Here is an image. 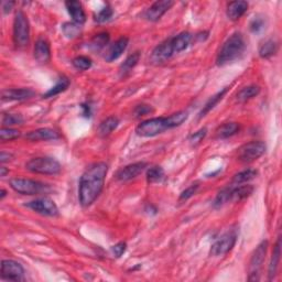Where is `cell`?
I'll list each match as a JSON object with an SVG mask.
<instances>
[{
    "instance_id": "4dcf8cb0",
    "label": "cell",
    "mask_w": 282,
    "mask_h": 282,
    "mask_svg": "<svg viewBox=\"0 0 282 282\" xmlns=\"http://www.w3.org/2000/svg\"><path fill=\"white\" fill-rule=\"evenodd\" d=\"M109 42V34L107 32H101L94 36L88 47L92 51H101Z\"/></svg>"
},
{
    "instance_id": "7a4b0ae2",
    "label": "cell",
    "mask_w": 282,
    "mask_h": 282,
    "mask_svg": "<svg viewBox=\"0 0 282 282\" xmlns=\"http://www.w3.org/2000/svg\"><path fill=\"white\" fill-rule=\"evenodd\" d=\"M186 119H188L186 112H177L169 117L151 118V119L144 120L139 124L136 128V134L139 137L144 138L156 137V136L165 133L166 130L181 126Z\"/></svg>"
},
{
    "instance_id": "484cf974",
    "label": "cell",
    "mask_w": 282,
    "mask_h": 282,
    "mask_svg": "<svg viewBox=\"0 0 282 282\" xmlns=\"http://www.w3.org/2000/svg\"><path fill=\"white\" fill-rule=\"evenodd\" d=\"M118 125H119V119L117 117L112 116L106 118L105 120L101 122V125L98 127V135L102 137H107L111 135L113 130H115Z\"/></svg>"
},
{
    "instance_id": "7dc6e473",
    "label": "cell",
    "mask_w": 282,
    "mask_h": 282,
    "mask_svg": "<svg viewBox=\"0 0 282 282\" xmlns=\"http://www.w3.org/2000/svg\"><path fill=\"white\" fill-rule=\"evenodd\" d=\"M6 193H7L6 191H4V190H1V197H0V198L3 199V198H4V197H6Z\"/></svg>"
},
{
    "instance_id": "52a82bcc",
    "label": "cell",
    "mask_w": 282,
    "mask_h": 282,
    "mask_svg": "<svg viewBox=\"0 0 282 282\" xmlns=\"http://www.w3.org/2000/svg\"><path fill=\"white\" fill-rule=\"evenodd\" d=\"M10 186L15 192L22 195H36L47 191L48 186L39 181L24 179V177H15L10 180Z\"/></svg>"
},
{
    "instance_id": "836d02e7",
    "label": "cell",
    "mask_w": 282,
    "mask_h": 282,
    "mask_svg": "<svg viewBox=\"0 0 282 282\" xmlns=\"http://www.w3.org/2000/svg\"><path fill=\"white\" fill-rule=\"evenodd\" d=\"M20 135L21 134L19 130L10 128V127H2L1 130H0V139H1L3 142L19 138Z\"/></svg>"
},
{
    "instance_id": "83f0119b",
    "label": "cell",
    "mask_w": 282,
    "mask_h": 282,
    "mask_svg": "<svg viewBox=\"0 0 282 282\" xmlns=\"http://www.w3.org/2000/svg\"><path fill=\"white\" fill-rule=\"evenodd\" d=\"M227 90H228V87H225L224 89H222L221 92H218L217 94H215L214 96H212L210 99H208L207 103L204 105L201 113H199V118H203L204 116H206L207 113H210L218 103H220V101H222L223 97H224V95L227 93Z\"/></svg>"
},
{
    "instance_id": "d590c367",
    "label": "cell",
    "mask_w": 282,
    "mask_h": 282,
    "mask_svg": "<svg viewBox=\"0 0 282 282\" xmlns=\"http://www.w3.org/2000/svg\"><path fill=\"white\" fill-rule=\"evenodd\" d=\"M72 63H73V66L79 71H86V70L90 69V66H92V61H90V58H88L87 56H76Z\"/></svg>"
},
{
    "instance_id": "7402d4cb",
    "label": "cell",
    "mask_w": 282,
    "mask_h": 282,
    "mask_svg": "<svg viewBox=\"0 0 282 282\" xmlns=\"http://www.w3.org/2000/svg\"><path fill=\"white\" fill-rule=\"evenodd\" d=\"M171 40L176 54L184 51L185 49H188V47L191 44V41H192V34L184 31V32H181L177 35L173 36V38H171Z\"/></svg>"
},
{
    "instance_id": "d4e9b609",
    "label": "cell",
    "mask_w": 282,
    "mask_h": 282,
    "mask_svg": "<svg viewBox=\"0 0 282 282\" xmlns=\"http://www.w3.org/2000/svg\"><path fill=\"white\" fill-rule=\"evenodd\" d=\"M239 124L237 122H226V124L218 127L216 130V137L218 139H227L229 137H233L239 131Z\"/></svg>"
},
{
    "instance_id": "f35d334b",
    "label": "cell",
    "mask_w": 282,
    "mask_h": 282,
    "mask_svg": "<svg viewBox=\"0 0 282 282\" xmlns=\"http://www.w3.org/2000/svg\"><path fill=\"white\" fill-rule=\"evenodd\" d=\"M207 134V129L206 128H202L199 129L197 133H194L193 135L190 136V142L192 143L193 145H197L198 143H201V141H203V139L205 138V136Z\"/></svg>"
},
{
    "instance_id": "5bb4252c",
    "label": "cell",
    "mask_w": 282,
    "mask_h": 282,
    "mask_svg": "<svg viewBox=\"0 0 282 282\" xmlns=\"http://www.w3.org/2000/svg\"><path fill=\"white\" fill-rule=\"evenodd\" d=\"M145 168H147V163L145 162L131 163V165L121 168V169L117 172L116 177H117V180L122 181V182L130 181L142 173Z\"/></svg>"
},
{
    "instance_id": "9a60e30c",
    "label": "cell",
    "mask_w": 282,
    "mask_h": 282,
    "mask_svg": "<svg viewBox=\"0 0 282 282\" xmlns=\"http://www.w3.org/2000/svg\"><path fill=\"white\" fill-rule=\"evenodd\" d=\"M174 2L171 0H162V1H156L152 6H150L149 9H147L144 16L147 18V20L156 22L159 19H161V17L169 10V9L173 6Z\"/></svg>"
},
{
    "instance_id": "b9f144b4",
    "label": "cell",
    "mask_w": 282,
    "mask_h": 282,
    "mask_svg": "<svg viewBox=\"0 0 282 282\" xmlns=\"http://www.w3.org/2000/svg\"><path fill=\"white\" fill-rule=\"evenodd\" d=\"M126 249H127V244L124 242H120L116 245H113V246L112 247V252L113 254V256L119 258L125 254Z\"/></svg>"
},
{
    "instance_id": "ac0fdd59",
    "label": "cell",
    "mask_w": 282,
    "mask_h": 282,
    "mask_svg": "<svg viewBox=\"0 0 282 282\" xmlns=\"http://www.w3.org/2000/svg\"><path fill=\"white\" fill-rule=\"evenodd\" d=\"M128 43H129V39L126 38V36H121L120 39L115 41V42L109 47L108 51L106 52L105 60L111 63L113 61L117 60L118 57H120L121 54L125 52V50L127 49V47H128Z\"/></svg>"
},
{
    "instance_id": "8992f818",
    "label": "cell",
    "mask_w": 282,
    "mask_h": 282,
    "mask_svg": "<svg viewBox=\"0 0 282 282\" xmlns=\"http://www.w3.org/2000/svg\"><path fill=\"white\" fill-rule=\"evenodd\" d=\"M13 41L18 48H25L30 42V25L26 13L19 10L13 20Z\"/></svg>"
},
{
    "instance_id": "bcb514c9",
    "label": "cell",
    "mask_w": 282,
    "mask_h": 282,
    "mask_svg": "<svg viewBox=\"0 0 282 282\" xmlns=\"http://www.w3.org/2000/svg\"><path fill=\"white\" fill-rule=\"evenodd\" d=\"M9 173V170L7 169V168H4V167H1L0 168V176H6V174Z\"/></svg>"
},
{
    "instance_id": "7c38bea8",
    "label": "cell",
    "mask_w": 282,
    "mask_h": 282,
    "mask_svg": "<svg viewBox=\"0 0 282 282\" xmlns=\"http://www.w3.org/2000/svg\"><path fill=\"white\" fill-rule=\"evenodd\" d=\"M25 269L19 262L15 260H2L1 262V278L9 281H21L24 279Z\"/></svg>"
},
{
    "instance_id": "ee69618b",
    "label": "cell",
    "mask_w": 282,
    "mask_h": 282,
    "mask_svg": "<svg viewBox=\"0 0 282 282\" xmlns=\"http://www.w3.org/2000/svg\"><path fill=\"white\" fill-rule=\"evenodd\" d=\"M13 6H15V2H12V1H3L2 2V11L4 13L10 12Z\"/></svg>"
},
{
    "instance_id": "74e56055",
    "label": "cell",
    "mask_w": 282,
    "mask_h": 282,
    "mask_svg": "<svg viewBox=\"0 0 282 282\" xmlns=\"http://www.w3.org/2000/svg\"><path fill=\"white\" fill-rule=\"evenodd\" d=\"M265 19L262 17H254L253 21L250 22V30L253 33H259L265 29Z\"/></svg>"
},
{
    "instance_id": "2e32d148",
    "label": "cell",
    "mask_w": 282,
    "mask_h": 282,
    "mask_svg": "<svg viewBox=\"0 0 282 282\" xmlns=\"http://www.w3.org/2000/svg\"><path fill=\"white\" fill-rule=\"evenodd\" d=\"M34 92L30 88H10L3 90L1 99L3 102H16L26 101L34 96Z\"/></svg>"
},
{
    "instance_id": "ab89813d",
    "label": "cell",
    "mask_w": 282,
    "mask_h": 282,
    "mask_svg": "<svg viewBox=\"0 0 282 282\" xmlns=\"http://www.w3.org/2000/svg\"><path fill=\"white\" fill-rule=\"evenodd\" d=\"M112 16H113V9L109 6H106L98 12V15L96 16V21L97 22H105V21L111 19Z\"/></svg>"
},
{
    "instance_id": "30bf717a",
    "label": "cell",
    "mask_w": 282,
    "mask_h": 282,
    "mask_svg": "<svg viewBox=\"0 0 282 282\" xmlns=\"http://www.w3.org/2000/svg\"><path fill=\"white\" fill-rule=\"evenodd\" d=\"M236 240H237V234H236V231H227L226 234L223 235L222 237L218 238L216 242L213 244L211 248V254L214 257L226 254L234 248Z\"/></svg>"
},
{
    "instance_id": "9c48e42d",
    "label": "cell",
    "mask_w": 282,
    "mask_h": 282,
    "mask_svg": "<svg viewBox=\"0 0 282 282\" xmlns=\"http://www.w3.org/2000/svg\"><path fill=\"white\" fill-rule=\"evenodd\" d=\"M266 143L263 141H250V142L243 144L238 149V160L244 163H249L257 160L266 152Z\"/></svg>"
},
{
    "instance_id": "3957f363",
    "label": "cell",
    "mask_w": 282,
    "mask_h": 282,
    "mask_svg": "<svg viewBox=\"0 0 282 282\" xmlns=\"http://www.w3.org/2000/svg\"><path fill=\"white\" fill-rule=\"evenodd\" d=\"M247 49L246 39L243 33L235 32L227 39L222 45L220 52L217 54L216 63L218 66H224L234 61L239 60Z\"/></svg>"
},
{
    "instance_id": "60d3db41",
    "label": "cell",
    "mask_w": 282,
    "mask_h": 282,
    "mask_svg": "<svg viewBox=\"0 0 282 282\" xmlns=\"http://www.w3.org/2000/svg\"><path fill=\"white\" fill-rule=\"evenodd\" d=\"M197 189H198V184L197 183H195V184H192L191 186H189L188 189H185L183 192L181 193L180 201H186V199H189L190 197H192L193 195L197 193Z\"/></svg>"
},
{
    "instance_id": "e575fe53",
    "label": "cell",
    "mask_w": 282,
    "mask_h": 282,
    "mask_svg": "<svg viewBox=\"0 0 282 282\" xmlns=\"http://www.w3.org/2000/svg\"><path fill=\"white\" fill-rule=\"evenodd\" d=\"M165 176V171L161 167H152L147 171V181L149 183L160 181Z\"/></svg>"
},
{
    "instance_id": "44dd1931",
    "label": "cell",
    "mask_w": 282,
    "mask_h": 282,
    "mask_svg": "<svg viewBox=\"0 0 282 282\" xmlns=\"http://www.w3.org/2000/svg\"><path fill=\"white\" fill-rule=\"evenodd\" d=\"M248 10V2L243 1V0H238V1H231L227 6L226 15L230 20L236 21L239 18H242L245 12Z\"/></svg>"
},
{
    "instance_id": "4fadbf2b",
    "label": "cell",
    "mask_w": 282,
    "mask_h": 282,
    "mask_svg": "<svg viewBox=\"0 0 282 282\" xmlns=\"http://www.w3.org/2000/svg\"><path fill=\"white\" fill-rule=\"evenodd\" d=\"M175 54L173 44H172L171 38L166 40L165 42L159 44L158 47L153 50L151 54V61L154 64H162L173 56Z\"/></svg>"
},
{
    "instance_id": "6da1fadb",
    "label": "cell",
    "mask_w": 282,
    "mask_h": 282,
    "mask_svg": "<svg viewBox=\"0 0 282 282\" xmlns=\"http://www.w3.org/2000/svg\"><path fill=\"white\" fill-rule=\"evenodd\" d=\"M108 166L104 162H97L86 169L81 176L79 186V198L82 206L87 207L96 201L102 193Z\"/></svg>"
},
{
    "instance_id": "cb8c5ba5",
    "label": "cell",
    "mask_w": 282,
    "mask_h": 282,
    "mask_svg": "<svg viewBox=\"0 0 282 282\" xmlns=\"http://www.w3.org/2000/svg\"><path fill=\"white\" fill-rule=\"evenodd\" d=\"M278 42L275 39H268L265 42H262L259 47L258 53L260 57L262 58H269L271 56H274L275 54L278 52Z\"/></svg>"
},
{
    "instance_id": "ba28073f",
    "label": "cell",
    "mask_w": 282,
    "mask_h": 282,
    "mask_svg": "<svg viewBox=\"0 0 282 282\" xmlns=\"http://www.w3.org/2000/svg\"><path fill=\"white\" fill-rule=\"evenodd\" d=\"M268 249V240H263L254 249L249 262V281H259L260 279V271L266 259Z\"/></svg>"
},
{
    "instance_id": "277c9868",
    "label": "cell",
    "mask_w": 282,
    "mask_h": 282,
    "mask_svg": "<svg viewBox=\"0 0 282 282\" xmlns=\"http://www.w3.org/2000/svg\"><path fill=\"white\" fill-rule=\"evenodd\" d=\"M254 192V188L252 185H236L228 186V188L223 189L214 201V207H222L226 203L229 202H239L242 199L248 197Z\"/></svg>"
},
{
    "instance_id": "f1b7e54d",
    "label": "cell",
    "mask_w": 282,
    "mask_h": 282,
    "mask_svg": "<svg viewBox=\"0 0 282 282\" xmlns=\"http://www.w3.org/2000/svg\"><path fill=\"white\" fill-rule=\"evenodd\" d=\"M139 60H140V53L139 52H135L133 54H130V56L126 58L125 62L120 65V69H119L120 75L125 76V75L128 74V73L133 70L136 65L138 64Z\"/></svg>"
},
{
    "instance_id": "ffe728a7",
    "label": "cell",
    "mask_w": 282,
    "mask_h": 282,
    "mask_svg": "<svg viewBox=\"0 0 282 282\" xmlns=\"http://www.w3.org/2000/svg\"><path fill=\"white\" fill-rule=\"evenodd\" d=\"M65 7L72 17L73 22H76L79 25H83L86 20V15L83 9V6L80 1L76 0H69L65 2Z\"/></svg>"
},
{
    "instance_id": "f6af8a7d",
    "label": "cell",
    "mask_w": 282,
    "mask_h": 282,
    "mask_svg": "<svg viewBox=\"0 0 282 282\" xmlns=\"http://www.w3.org/2000/svg\"><path fill=\"white\" fill-rule=\"evenodd\" d=\"M10 158H11V154L9 152L1 151V153H0V161H1V163L8 162L9 160H10Z\"/></svg>"
},
{
    "instance_id": "8d00e7d4",
    "label": "cell",
    "mask_w": 282,
    "mask_h": 282,
    "mask_svg": "<svg viewBox=\"0 0 282 282\" xmlns=\"http://www.w3.org/2000/svg\"><path fill=\"white\" fill-rule=\"evenodd\" d=\"M22 122H24V118L21 117V115H17V113H4L2 117L3 127L21 125Z\"/></svg>"
},
{
    "instance_id": "7bdbcfd3",
    "label": "cell",
    "mask_w": 282,
    "mask_h": 282,
    "mask_svg": "<svg viewBox=\"0 0 282 282\" xmlns=\"http://www.w3.org/2000/svg\"><path fill=\"white\" fill-rule=\"evenodd\" d=\"M152 109L148 105H138L135 109V115L136 117H141L147 115V113H151Z\"/></svg>"
},
{
    "instance_id": "4316f807",
    "label": "cell",
    "mask_w": 282,
    "mask_h": 282,
    "mask_svg": "<svg viewBox=\"0 0 282 282\" xmlns=\"http://www.w3.org/2000/svg\"><path fill=\"white\" fill-rule=\"evenodd\" d=\"M259 93H260V87H259V86L249 85L240 89L237 93V96H236V98H237V101L239 103H245V102L249 101V99L256 97Z\"/></svg>"
},
{
    "instance_id": "5b68a950",
    "label": "cell",
    "mask_w": 282,
    "mask_h": 282,
    "mask_svg": "<svg viewBox=\"0 0 282 282\" xmlns=\"http://www.w3.org/2000/svg\"><path fill=\"white\" fill-rule=\"evenodd\" d=\"M27 170L32 173L56 175L61 172L62 167L60 162L50 157H36L26 163Z\"/></svg>"
},
{
    "instance_id": "d6a6232c",
    "label": "cell",
    "mask_w": 282,
    "mask_h": 282,
    "mask_svg": "<svg viewBox=\"0 0 282 282\" xmlns=\"http://www.w3.org/2000/svg\"><path fill=\"white\" fill-rule=\"evenodd\" d=\"M81 26L76 22H65L62 26V32L67 39H74L81 33Z\"/></svg>"
},
{
    "instance_id": "d6986e66",
    "label": "cell",
    "mask_w": 282,
    "mask_h": 282,
    "mask_svg": "<svg viewBox=\"0 0 282 282\" xmlns=\"http://www.w3.org/2000/svg\"><path fill=\"white\" fill-rule=\"evenodd\" d=\"M26 138L30 141H48L58 139L60 135L51 128H39L27 134Z\"/></svg>"
},
{
    "instance_id": "1f68e13d",
    "label": "cell",
    "mask_w": 282,
    "mask_h": 282,
    "mask_svg": "<svg viewBox=\"0 0 282 282\" xmlns=\"http://www.w3.org/2000/svg\"><path fill=\"white\" fill-rule=\"evenodd\" d=\"M258 172L257 170H254V169H247V170H244V171H240L239 173L235 174L233 177V184L235 185H240L243 183H246V182H249L254 180V177L257 176Z\"/></svg>"
},
{
    "instance_id": "8fae6325",
    "label": "cell",
    "mask_w": 282,
    "mask_h": 282,
    "mask_svg": "<svg viewBox=\"0 0 282 282\" xmlns=\"http://www.w3.org/2000/svg\"><path fill=\"white\" fill-rule=\"evenodd\" d=\"M26 206L29 207L30 210L34 211L35 213L40 214V215L56 216L58 214V208L56 206V204L54 203L52 199L47 197H40L33 199V201L27 203Z\"/></svg>"
},
{
    "instance_id": "e0dca14e",
    "label": "cell",
    "mask_w": 282,
    "mask_h": 282,
    "mask_svg": "<svg viewBox=\"0 0 282 282\" xmlns=\"http://www.w3.org/2000/svg\"><path fill=\"white\" fill-rule=\"evenodd\" d=\"M33 53L35 60L39 63H42V64L51 60V49H50L48 40L45 38H39L36 40Z\"/></svg>"
},
{
    "instance_id": "603a6c76",
    "label": "cell",
    "mask_w": 282,
    "mask_h": 282,
    "mask_svg": "<svg viewBox=\"0 0 282 282\" xmlns=\"http://www.w3.org/2000/svg\"><path fill=\"white\" fill-rule=\"evenodd\" d=\"M280 256H281V239L279 237L278 242H277L276 246L274 248V253H272V257L269 263V269H268V276H269V280H272L277 275L278 271L279 262H280Z\"/></svg>"
},
{
    "instance_id": "f546056e",
    "label": "cell",
    "mask_w": 282,
    "mask_h": 282,
    "mask_svg": "<svg viewBox=\"0 0 282 282\" xmlns=\"http://www.w3.org/2000/svg\"><path fill=\"white\" fill-rule=\"evenodd\" d=\"M70 86V81L67 77L63 76L61 77L60 80H58L57 83L53 86L52 88H50L47 93L43 94V98H50V97H54L56 95H58L62 92H64V90L69 87Z\"/></svg>"
}]
</instances>
